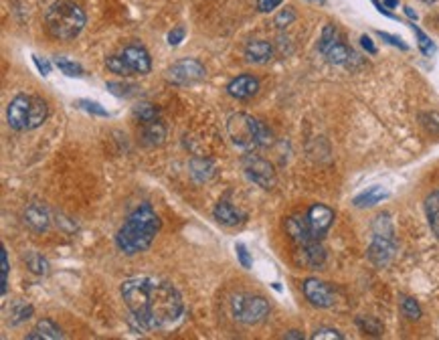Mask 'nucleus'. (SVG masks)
I'll return each instance as SVG.
<instances>
[{
    "instance_id": "nucleus-39",
    "label": "nucleus",
    "mask_w": 439,
    "mask_h": 340,
    "mask_svg": "<svg viewBox=\"0 0 439 340\" xmlns=\"http://www.w3.org/2000/svg\"><path fill=\"white\" fill-rule=\"evenodd\" d=\"M421 118H425L423 124H425L433 134H439V114H433V112H431V114H423Z\"/></svg>"
},
{
    "instance_id": "nucleus-46",
    "label": "nucleus",
    "mask_w": 439,
    "mask_h": 340,
    "mask_svg": "<svg viewBox=\"0 0 439 340\" xmlns=\"http://www.w3.org/2000/svg\"><path fill=\"white\" fill-rule=\"evenodd\" d=\"M405 12H407V17H409V19H417V15L413 12V8H409V6H407V8H405Z\"/></svg>"
},
{
    "instance_id": "nucleus-23",
    "label": "nucleus",
    "mask_w": 439,
    "mask_h": 340,
    "mask_svg": "<svg viewBox=\"0 0 439 340\" xmlns=\"http://www.w3.org/2000/svg\"><path fill=\"white\" fill-rule=\"evenodd\" d=\"M387 196H389V193H387V191H383L381 187H370L369 191H365V193L358 194V196L354 198V207H358V209L372 207V205H376V203L385 201Z\"/></svg>"
},
{
    "instance_id": "nucleus-2",
    "label": "nucleus",
    "mask_w": 439,
    "mask_h": 340,
    "mask_svg": "<svg viewBox=\"0 0 439 340\" xmlns=\"http://www.w3.org/2000/svg\"><path fill=\"white\" fill-rule=\"evenodd\" d=\"M158 231H160L158 215L154 213L150 205H142L119 227L116 235L117 249L124 251L126 255L142 253L152 245Z\"/></svg>"
},
{
    "instance_id": "nucleus-5",
    "label": "nucleus",
    "mask_w": 439,
    "mask_h": 340,
    "mask_svg": "<svg viewBox=\"0 0 439 340\" xmlns=\"http://www.w3.org/2000/svg\"><path fill=\"white\" fill-rule=\"evenodd\" d=\"M47 116H49V108L45 99L37 96H17L8 103V110H6L8 126L17 132H28L43 126Z\"/></svg>"
},
{
    "instance_id": "nucleus-8",
    "label": "nucleus",
    "mask_w": 439,
    "mask_h": 340,
    "mask_svg": "<svg viewBox=\"0 0 439 340\" xmlns=\"http://www.w3.org/2000/svg\"><path fill=\"white\" fill-rule=\"evenodd\" d=\"M205 67L197 61V59H183L176 61L170 69H168V79L176 85H188V83H197L201 79H205Z\"/></svg>"
},
{
    "instance_id": "nucleus-16",
    "label": "nucleus",
    "mask_w": 439,
    "mask_h": 340,
    "mask_svg": "<svg viewBox=\"0 0 439 340\" xmlns=\"http://www.w3.org/2000/svg\"><path fill=\"white\" fill-rule=\"evenodd\" d=\"M245 57L251 63H267L274 57V47L267 41H249L245 45Z\"/></svg>"
},
{
    "instance_id": "nucleus-48",
    "label": "nucleus",
    "mask_w": 439,
    "mask_h": 340,
    "mask_svg": "<svg viewBox=\"0 0 439 340\" xmlns=\"http://www.w3.org/2000/svg\"><path fill=\"white\" fill-rule=\"evenodd\" d=\"M423 2H429V4H431V2H436V0H423Z\"/></svg>"
},
{
    "instance_id": "nucleus-14",
    "label": "nucleus",
    "mask_w": 439,
    "mask_h": 340,
    "mask_svg": "<svg viewBox=\"0 0 439 340\" xmlns=\"http://www.w3.org/2000/svg\"><path fill=\"white\" fill-rule=\"evenodd\" d=\"M259 92V81L251 75H239L227 85V94L235 99H249Z\"/></svg>"
},
{
    "instance_id": "nucleus-43",
    "label": "nucleus",
    "mask_w": 439,
    "mask_h": 340,
    "mask_svg": "<svg viewBox=\"0 0 439 340\" xmlns=\"http://www.w3.org/2000/svg\"><path fill=\"white\" fill-rule=\"evenodd\" d=\"M33 61H35V65L39 67V71L43 73V75H49V63H47V61H41L37 55H33Z\"/></svg>"
},
{
    "instance_id": "nucleus-15",
    "label": "nucleus",
    "mask_w": 439,
    "mask_h": 340,
    "mask_svg": "<svg viewBox=\"0 0 439 340\" xmlns=\"http://www.w3.org/2000/svg\"><path fill=\"white\" fill-rule=\"evenodd\" d=\"M24 223L33 229V231H47L49 229V211L45 209V205L41 203H33L26 213H24Z\"/></svg>"
},
{
    "instance_id": "nucleus-21",
    "label": "nucleus",
    "mask_w": 439,
    "mask_h": 340,
    "mask_svg": "<svg viewBox=\"0 0 439 340\" xmlns=\"http://www.w3.org/2000/svg\"><path fill=\"white\" fill-rule=\"evenodd\" d=\"M213 213H215V219H217L221 225H227V227H235V225H239V223L243 221V215L237 213L227 201H221V203L215 207Z\"/></svg>"
},
{
    "instance_id": "nucleus-49",
    "label": "nucleus",
    "mask_w": 439,
    "mask_h": 340,
    "mask_svg": "<svg viewBox=\"0 0 439 340\" xmlns=\"http://www.w3.org/2000/svg\"><path fill=\"white\" fill-rule=\"evenodd\" d=\"M318 2H322V0H318Z\"/></svg>"
},
{
    "instance_id": "nucleus-41",
    "label": "nucleus",
    "mask_w": 439,
    "mask_h": 340,
    "mask_svg": "<svg viewBox=\"0 0 439 340\" xmlns=\"http://www.w3.org/2000/svg\"><path fill=\"white\" fill-rule=\"evenodd\" d=\"M108 87H110V92H112V94H116V96H128V94H132V92H128V90H134L136 85H122V83H108Z\"/></svg>"
},
{
    "instance_id": "nucleus-9",
    "label": "nucleus",
    "mask_w": 439,
    "mask_h": 340,
    "mask_svg": "<svg viewBox=\"0 0 439 340\" xmlns=\"http://www.w3.org/2000/svg\"><path fill=\"white\" fill-rule=\"evenodd\" d=\"M395 233H374L369 247V260L376 267L387 266L395 257Z\"/></svg>"
},
{
    "instance_id": "nucleus-30",
    "label": "nucleus",
    "mask_w": 439,
    "mask_h": 340,
    "mask_svg": "<svg viewBox=\"0 0 439 340\" xmlns=\"http://www.w3.org/2000/svg\"><path fill=\"white\" fill-rule=\"evenodd\" d=\"M401 308H403V314L407 316L409 320H419V318H421V308H419V304H417L413 298H409V296H403V298H401Z\"/></svg>"
},
{
    "instance_id": "nucleus-10",
    "label": "nucleus",
    "mask_w": 439,
    "mask_h": 340,
    "mask_svg": "<svg viewBox=\"0 0 439 340\" xmlns=\"http://www.w3.org/2000/svg\"><path fill=\"white\" fill-rule=\"evenodd\" d=\"M304 296L316 308H330L336 302L332 288L328 284L320 282V280H314V278H310V280L304 282Z\"/></svg>"
},
{
    "instance_id": "nucleus-13",
    "label": "nucleus",
    "mask_w": 439,
    "mask_h": 340,
    "mask_svg": "<svg viewBox=\"0 0 439 340\" xmlns=\"http://www.w3.org/2000/svg\"><path fill=\"white\" fill-rule=\"evenodd\" d=\"M306 217H308V223H310L312 231L322 239L324 233L330 229V225L334 221V211L330 207H326V205H314V207H310V211H308Z\"/></svg>"
},
{
    "instance_id": "nucleus-35",
    "label": "nucleus",
    "mask_w": 439,
    "mask_h": 340,
    "mask_svg": "<svg viewBox=\"0 0 439 340\" xmlns=\"http://www.w3.org/2000/svg\"><path fill=\"white\" fill-rule=\"evenodd\" d=\"M77 105L81 108V110H85V112H90V114H95V116H108V112L97 103V101H88V99H81V101H77Z\"/></svg>"
},
{
    "instance_id": "nucleus-47",
    "label": "nucleus",
    "mask_w": 439,
    "mask_h": 340,
    "mask_svg": "<svg viewBox=\"0 0 439 340\" xmlns=\"http://www.w3.org/2000/svg\"><path fill=\"white\" fill-rule=\"evenodd\" d=\"M385 4H387L389 8H395V6L399 4V0H385Z\"/></svg>"
},
{
    "instance_id": "nucleus-28",
    "label": "nucleus",
    "mask_w": 439,
    "mask_h": 340,
    "mask_svg": "<svg viewBox=\"0 0 439 340\" xmlns=\"http://www.w3.org/2000/svg\"><path fill=\"white\" fill-rule=\"evenodd\" d=\"M55 65L65 73V75H69V77H81V75H83V67H81L79 63H73L69 59L57 57V59H55Z\"/></svg>"
},
{
    "instance_id": "nucleus-25",
    "label": "nucleus",
    "mask_w": 439,
    "mask_h": 340,
    "mask_svg": "<svg viewBox=\"0 0 439 340\" xmlns=\"http://www.w3.org/2000/svg\"><path fill=\"white\" fill-rule=\"evenodd\" d=\"M336 41H338V33H336L334 24H326V26H324L322 35H320V41H318V51L324 55V53L332 47Z\"/></svg>"
},
{
    "instance_id": "nucleus-40",
    "label": "nucleus",
    "mask_w": 439,
    "mask_h": 340,
    "mask_svg": "<svg viewBox=\"0 0 439 340\" xmlns=\"http://www.w3.org/2000/svg\"><path fill=\"white\" fill-rule=\"evenodd\" d=\"M281 2H283V0H257V8H259L261 12H272L274 8H278Z\"/></svg>"
},
{
    "instance_id": "nucleus-19",
    "label": "nucleus",
    "mask_w": 439,
    "mask_h": 340,
    "mask_svg": "<svg viewBox=\"0 0 439 340\" xmlns=\"http://www.w3.org/2000/svg\"><path fill=\"white\" fill-rule=\"evenodd\" d=\"M26 339L28 340H35V339L57 340V339H63V332H61V328H59L55 322H51V320H41V322L37 324V328H35V330H31V332L26 334Z\"/></svg>"
},
{
    "instance_id": "nucleus-6",
    "label": "nucleus",
    "mask_w": 439,
    "mask_h": 340,
    "mask_svg": "<svg viewBox=\"0 0 439 340\" xmlns=\"http://www.w3.org/2000/svg\"><path fill=\"white\" fill-rule=\"evenodd\" d=\"M231 312L233 318L243 324H257L270 314V304L261 296L239 294L231 300Z\"/></svg>"
},
{
    "instance_id": "nucleus-24",
    "label": "nucleus",
    "mask_w": 439,
    "mask_h": 340,
    "mask_svg": "<svg viewBox=\"0 0 439 340\" xmlns=\"http://www.w3.org/2000/svg\"><path fill=\"white\" fill-rule=\"evenodd\" d=\"M24 262H26V266H28V269H31L33 273H39V275L49 273V262H47L41 253H37V251L26 253V255H24Z\"/></svg>"
},
{
    "instance_id": "nucleus-37",
    "label": "nucleus",
    "mask_w": 439,
    "mask_h": 340,
    "mask_svg": "<svg viewBox=\"0 0 439 340\" xmlns=\"http://www.w3.org/2000/svg\"><path fill=\"white\" fill-rule=\"evenodd\" d=\"M235 251H237L239 264L245 267V269H249V267H251V257H249V251L245 249V245H243V243H237Z\"/></svg>"
},
{
    "instance_id": "nucleus-22",
    "label": "nucleus",
    "mask_w": 439,
    "mask_h": 340,
    "mask_svg": "<svg viewBox=\"0 0 439 340\" xmlns=\"http://www.w3.org/2000/svg\"><path fill=\"white\" fill-rule=\"evenodd\" d=\"M425 215H427V223L431 227V233L439 239V191L427 196V201H425Z\"/></svg>"
},
{
    "instance_id": "nucleus-1",
    "label": "nucleus",
    "mask_w": 439,
    "mask_h": 340,
    "mask_svg": "<svg viewBox=\"0 0 439 340\" xmlns=\"http://www.w3.org/2000/svg\"><path fill=\"white\" fill-rule=\"evenodd\" d=\"M122 298L140 326L148 330H166L174 326L185 310L181 291L156 275L126 280L122 284Z\"/></svg>"
},
{
    "instance_id": "nucleus-18",
    "label": "nucleus",
    "mask_w": 439,
    "mask_h": 340,
    "mask_svg": "<svg viewBox=\"0 0 439 340\" xmlns=\"http://www.w3.org/2000/svg\"><path fill=\"white\" fill-rule=\"evenodd\" d=\"M324 57H326L330 63H334V65H350L352 61H356V59H358V55H356V53H352V51L345 45V43H340V39H338L332 47L328 49L326 53H324Z\"/></svg>"
},
{
    "instance_id": "nucleus-36",
    "label": "nucleus",
    "mask_w": 439,
    "mask_h": 340,
    "mask_svg": "<svg viewBox=\"0 0 439 340\" xmlns=\"http://www.w3.org/2000/svg\"><path fill=\"white\" fill-rule=\"evenodd\" d=\"M0 262H2V296L6 294V288H8V253H6V247L2 245V251H0Z\"/></svg>"
},
{
    "instance_id": "nucleus-45",
    "label": "nucleus",
    "mask_w": 439,
    "mask_h": 340,
    "mask_svg": "<svg viewBox=\"0 0 439 340\" xmlns=\"http://www.w3.org/2000/svg\"><path fill=\"white\" fill-rule=\"evenodd\" d=\"M283 339L300 340V339H304V334H301L300 330H290V332H285V337H283Z\"/></svg>"
},
{
    "instance_id": "nucleus-27",
    "label": "nucleus",
    "mask_w": 439,
    "mask_h": 340,
    "mask_svg": "<svg viewBox=\"0 0 439 340\" xmlns=\"http://www.w3.org/2000/svg\"><path fill=\"white\" fill-rule=\"evenodd\" d=\"M134 116H136L142 124H146V121L158 120V110H156L152 103H140V105L134 108Z\"/></svg>"
},
{
    "instance_id": "nucleus-31",
    "label": "nucleus",
    "mask_w": 439,
    "mask_h": 340,
    "mask_svg": "<svg viewBox=\"0 0 439 340\" xmlns=\"http://www.w3.org/2000/svg\"><path fill=\"white\" fill-rule=\"evenodd\" d=\"M413 31H415L417 39H419V49H421L425 55H433V53H436V45L431 43V39H429L419 26H413Z\"/></svg>"
},
{
    "instance_id": "nucleus-38",
    "label": "nucleus",
    "mask_w": 439,
    "mask_h": 340,
    "mask_svg": "<svg viewBox=\"0 0 439 340\" xmlns=\"http://www.w3.org/2000/svg\"><path fill=\"white\" fill-rule=\"evenodd\" d=\"M183 41H185V28H183V26H176L174 31L168 33V45L176 47V45H181Z\"/></svg>"
},
{
    "instance_id": "nucleus-20",
    "label": "nucleus",
    "mask_w": 439,
    "mask_h": 340,
    "mask_svg": "<svg viewBox=\"0 0 439 340\" xmlns=\"http://www.w3.org/2000/svg\"><path fill=\"white\" fill-rule=\"evenodd\" d=\"M300 251L301 255H304V262L310 267L318 269V267L324 266V262H326V251H324L322 243L320 241H314L310 243V245H306V247H300Z\"/></svg>"
},
{
    "instance_id": "nucleus-7",
    "label": "nucleus",
    "mask_w": 439,
    "mask_h": 340,
    "mask_svg": "<svg viewBox=\"0 0 439 340\" xmlns=\"http://www.w3.org/2000/svg\"><path fill=\"white\" fill-rule=\"evenodd\" d=\"M241 167H243V172L245 176L265 191H272L276 185H278V174H276V169L270 160L261 158L259 154H254V152H247L241 160Z\"/></svg>"
},
{
    "instance_id": "nucleus-12",
    "label": "nucleus",
    "mask_w": 439,
    "mask_h": 340,
    "mask_svg": "<svg viewBox=\"0 0 439 340\" xmlns=\"http://www.w3.org/2000/svg\"><path fill=\"white\" fill-rule=\"evenodd\" d=\"M119 55L128 63L132 75H146V73H150V69H152L148 51L144 47H140V45H128Z\"/></svg>"
},
{
    "instance_id": "nucleus-3",
    "label": "nucleus",
    "mask_w": 439,
    "mask_h": 340,
    "mask_svg": "<svg viewBox=\"0 0 439 340\" xmlns=\"http://www.w3.org/2000/svg\"><path fill=\"white\" fill-rule=\"evenodd\" d=\"M47 31L59 41L75 39L85 26V12L71 0H57L45 15Z\"/></svg>"
},
{
    "instance_id": "nucleus-42",
    "label": "nucleus",
    "mask_w": 439,
    "mask_h": 340,
    "mask_svg": "<svg viewBox=\"0 0 439 340\" xmlns=\"http://www.w3.org/2000/svg\"><path fill=\"white\" fill-rule=\"evenodd\" d=\"M379 37H381V39H385V41H389V43H391V45H395V47L403 49V51L407 49V45H405V43H403L401 39H397V37H393V35H389V33H383V31H381V33H379Z\"/></svg>"
},
{
    "instance_id": "nucleus-11",
    "label": "nucleus",
    "mask_w": 439,
    "mask_h": 340,
    "mask_svg": "<svg viewBox=\"0 0 439 340\" xmlns=\"http://www.w3.org/2000/svg\"><path fill=\"white\" fill-rule=\"evenodd\" d=\"M285 231L290 233V237L294 241L298 243V247H306L310 243L320 241V237L312 231V227L308 223V217H298V215L288 217V221H285Z\"/></svg>"
},
{
    "instance_id": "nucleus-29",
    "label": "nucleus",
    "mask_w": 439,
    "mask_h": 340,
    "mask_svg": "<svg viewBox=\"0 0 439 340\" xmlns=\"http://www.w3.org/2000/svg\"><path fill=\"white\" fill-rule=\"evenodd\" d=\"M356 324H358L361 330L367 332V334H372V337H381V334H383V326H381V322H376L374 318H365V316H361V318L356 320Z\"/></svg>"
},
{
    "instance_id": "nucleus-34",
    "label": "nucleus",
    "mask_w": 439,
    "mask_h": 340,
    "mask_svg": "<svg viewBox=\"0 0 439 340\" xmlns=\"http://www.w3.org/2000/svg\"><path fill=\"white\" fill-rule=\"evenodd\" d=\"M322 339H328V340H342V332H338L336 328H320V330H316L314 334H312V340H322Z\"/></svg>"
},
{
    "instance_id": "nucleus-44",
    "label": "nucleus",
    "mask_w": 439,
    "mask_h": 340,
    "mask_svg": "<svg viewBox=\"0 0 439 340\" xmlns=\"http://www.w3.org/2000/svg\"><path fill=\"white\" fill-rule=\"evenodd\" d=\"M361 45H363V47L367 49L369 53H372V55L376 53V47H374V43L370 41V39H369V37H367V35H365V37H361Z\"/></svg>"
},
{
    "instance_id": "nucleus-4",
    "label": "nucleus",
    "mask_w": 439,
    "mask_h": 340,
    "mask_svg": "<svg viewBox=\"0 0 439 340\" xmlns=\"http://www.w3.org/2000/svg\"><path fill=\"white\" fill-rule=\"evenodd\" d=\"M227 130L233 144L245 152L274 144V134L270 132V128L249 114H233L227 121Z\"/></svg>"
},
{
    "instance_id": "nucleus-17",
    "label": "nucleus",
    "mask_w": 439,
    "mask_h": 340,
    "mask_svg": "<svg viewBox=\"0 0 439 340\" xmlns=\"http://www.w3.org/2000/svg\"><path fill=\"white\" fill-rule=\"evenodd\" d=\"M142 142L146 146H160L166 138V126L160 120H152L142 124Z\"/></svg>"
},
{
    "instance_id": "nucleus-33",
    "label": "nucleus",
    "mask_w": 439,
    "mask_h": 340,
    "mask_svg": "<svg viewBox=\"0 0 439 340\" xmlns=\"http://www.w3.org/2000/svg\"><path fill=\"white\" fill-rule=\"evenodd\" d=\"M294 21H296V12H294L292 8H283L278 17H276L274 24H276L278 28H285V26H290Z\"/></svg>"
},
{
    "instance_id": "nucleus-26",
    "label": "nucleus",
    "mask_w": 439,
    "mask_h": 340,
    "mask_svg": "<svg viewBox=\"0 0 439 340\" xmlns=\"http://www.w3.org/2000/svg\"><path fill=\"white\" fill-rule=\"evenodd\" d=\"M106 65H108V69H110V71L116 73V75H122V77H130V75H132L130 67H128V63L124 61V57H122V55H112V57H108Z\"/></svg>"
},
{
    "instance_id": "nucleus-32",
    "label": "nucleus",
    "mask_w": 439,
    "mask_h": 340,
    "mask_svg": "<svg viewBox=\"0 0 439 340\" xmlns=\"http://www.w3.org/2000/svg\"><path fill=\"white\" fill-rule=\"evenodd\" d=\"M13 324H19V322H23V320H28L31 316H33V306H28V304H17L15 308H13Z\"/></svg>"
}]
</instances>
